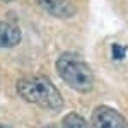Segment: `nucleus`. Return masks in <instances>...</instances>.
Segmentation results:
<instances>
[{"mask_svg":"<svg viewBox=\"0 0 128 128\" xmlns=\"http://www.w3.org/2000/svg\"><path fill=\"white\" fill-rule=\"evenodd\" d=\"M17 94L24 101L41 108L58 111L63 106V98L53 82L43 75H29L17 80Z\"/></svg>","mask_w":128,"mask_h":128,"instance_id":"obj_1","label":"nucleus"},{"mask_svg":"<svg viewBox=\"0 0 128 128\" xmlns=\"http://www.w3.org/2000/svg\"><path fill=\"white\" fill-rule=\"evenodd\" d=\"M56 72L72 89L89 92L94 87V74L84 60L75 53H63L56 60Z\"/></svg>","mask_w":128,"mask_h":128,"instance_id":"obj_2","label":"nucleus"},{"mask_svg":"<svg viewBox=\"0 0 128 128\" xmlns=\"http://www.w3.org/2000/svg\"><path fill=\"white\" fill-rule=\"evenodd\" d=\"M94 128H128V121L116 109L108 106H99L92 111Z\"/></svg>","mask_w":128,"mask_h":128,"instance_id":"obj_3","label":"nucleus"},{"mask_svg":"<svg viewBox=\"0 0 128 128\" xmlns=\"http://www.w3.org/2000/svg\"><path fill=\"white\" fill-rule=\"evenodd\" d=\"M36 4L44 12H48L50 16H55V17L65 19L75 14V5L70 0H36Z\"/></svg>","mask_w":128,"mask_h":128,"instance_id":"obj_4","label":"nucleus"},{"mask_svg":"<svg viewBox=\"0 0 128 128\" xmlns=\"http://www.w3.org/2000/svg\"><path fill=\"white\" fill-rule=\"evenodd\" d=\"M20 29L16 24L0 20V48H12L20 43Z\"/></svg>","mask_w":128,"mask_h":128,"instance_id":"obj_5","label":"nucleus"},{"mask_svg":"<svg viewBox=\"0 0 128 128\" xmlns=\"http://www.w3.org/2000/svg\"><path fill=\"white\" fill-rule=\"evenodd\" d=\"M63 128H90L86 120L77 113H68L63 118Z\"/></svg>","mask_w":128,"mask_h":128,"instance_id":"obj_6","label":"nucleus"},{"mask_svg":"<svg viewBox=\"0 0 128 128\" xmlns=\"http://www.w3.org/2000/svg\"><path fill=\"white\" fill-rule=\"evenodd\" d=\"M0 128H12V126H7V125H0Z\"/></svg>","mask_w":128,"mask_h":128,"instance_id":"obj_7","label":"nucleus"},{"mask_svg":"<svg viewBox=\"0 0 128 128\" xmlns=\"http://www.w3.org/2000/svg\"><path fill=\"white\" fill-rule=\"evenodd\" d=\"M4 2H12V0H4Z\"/></svg>","mask_w":128,"mask_h":128,"instance_id":"obj_8","label":"nucleus"}]
</instances>
